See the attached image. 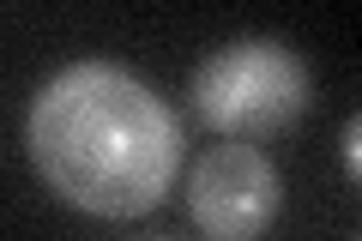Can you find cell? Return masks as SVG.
I'll use <instances>...</instances> for the list:
<instances>
[{
	"mask_svg": "<svg viewBox=\"0 0 362 241\" xmlns=\"http://www.w3.org/2000/svg\"><path fill=\"white\" fill-rule=\"evenodd\" d=\"M25 145L49 193L90 217H145L181 175V121L115 61H78L37 90Z\"/></svg>",
	"mask_w": 362,
	"mask_h": 241,
	"instance_id": "1",
	"label": "cell"
},
{
	"mask_svg": "<svg viewBox=\"0 0 362 241\" xmlns=\"http://www.w3.org/2000/svg\"><path fill=\"white\" fill-rule=\"evenodd\" d=\"M284 205V181L259 145L223 139L194 157L187 175V217L206 241H259Z\"/></svg>",
	"mask_w": 362,
	"mask_h": 241,
	"instance_id": "3",
	"label": "cell"
},
{
	"mask_svg": "<svg viewBox=\"0 0 362 241\" xmlns=\"http://www.w3.org/2000/svg\"><path fill=\"white\" fill-rule=\"evenodd\" d=\"M194 114L206 121L211 133L223 139H272L284 133L290 121H302L314 85H308V66H302L296 49L272 37H242V42H223L218 54L194 66Z\"/></svg>",
	"mask_w": 362,
	"mask_h": 241,
	"instance_id": "2",
	"label": "cell"
},
{
	"mask_svg": "<svg viewBox=\"0 0 362 241\" xmlns=\"http://www.w3.org/2000/svg\"><path fill=\"white\" fill-rule=\"evenodd\" d=\"M338 157H344V175L356 181L362 175V121H356V114L344 121V145H338Z\"/></svg>",
	"mask_w": 362,
	"mask_h": 241,
	"instance_id": "4",
	"label": "cell"
}]
</instances>
